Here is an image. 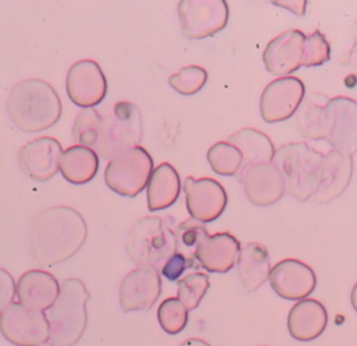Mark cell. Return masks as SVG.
<instances>
[{"mask_svg": "<svg viewBox=\"0 0 357 346\" xmlns=\"http://www.w3.org/2000/svg\"><path fill=\"white\" fill-rule=\"evenodd\" d=\"M240 248V241L229 232L209 234L201 243L197 260L208 272L225 273L236 265Z\"/></svg>", "mask_w": 357, "mask_h": 346, "instance_id": "7402d4cb", "label": "cell"}, {"mask_svg": "<svg viewBox=\"0 0 357 346\" xmlns=\"http://www.w3.org/2000/svg\"><path fill=\"white\" fill-rule=\"evenodd\" d=\"M181 188L177 170L167 162L156 166L146 184L148 209L158 211L167 208L176 202Z\"/></svg>", "mask_w": 357, "mask_h": 346, "instance_id": "d4e9b609", "label": "cell"}, {"mask_svg": "<svg viewBox=\"0 0 357 346\" xmlns=\"http://www.w3.org/2000/svg\"><path fill=\"white\" fill-rule=\"evenodd\" d=\"M7 113L24 133L50 128L61 116V100L56 89L43 80L26 78L17 82L7 98Z\"/></svg>", "mask_w": 357, "mask_h": 346, "instance_id": "7a4b0ae2", "label": "cell"}, {"mask_svg": "<svg viewBox=\"0 0 357 346\" xmlns=\"http://www.w3.org/2000/svg\"><path fill=\"white\" fill-rule=\"evenodd\" d=\"M89 293L77 278H68L60 285L59 296L50 307L49 343L53 346H74L86 328L85 304Z\"/></svg>", "mask_w": 357, "mask_h": 346, "instance_id": "3957f363", "label": "cell"}, {"mask_svg": "<svg viewBox=\"0 0 357 346\" xmlns=\"http://www.w3.org/2000/svg\"><path fill=\"white\" fill-rule=\"evenodd\" d=\"M63 149L53 137L28 141L18 151V165L25 176L36 181L50 180L59 170Z\"/></svg>", "mask_w": 357, "mask_h": 346, "instance_id": "2e32d148", "label": "cell"}, {"mask_svg": "<svg viewBox=\"0 0 357 346\" xmlns=\"http://www.w3.org/2000/svg\"><path fill=\"white\" fill-rule=\"evenodd\" d=\"M60 292V285L52 273L42 269H31L21 275L15 285V293L22 306L38 311L49 310Z\"/></svg>", "mask_w": 357, "mask_h": 346, "instance_id": "ffe728a7", "label": "cell"}, {"mask_svg": "<svg viewBox=\"0 0 357 346\" xmlns=\"http://www.w3.org/2000/svg\"><path fill=\"white\" fill-rule=\"evenodd\" d=\"M167 216H144L128 230L126 251L137 266H156L176 253L174 229Z\"/></svg>", "mask_w": 357, "mask_h": 346, "instance_id": "5b68a950", "label": "cell"}, {"mask_svg": "<svg viewBox=\"0 0 357 346\" xmlns=\"http://www.w3.org/2000/svg\"><path fill=\"white\" fill-rule=\"evenodd\" d=\"M351 38H353L354 43H357V21L351 27Z\"/></svg>", "mask_w": 357, "mask_h": 346, "instance_id": "60d3db41", "label": "cell"}, {"mask_svg": "<svg viewBox=\"0 0 357 346\" xmlns=\"http://www.w3.org/2000/svg\"><path fill=\"white\" fill-rule=\"evenodd\" d=\"M305 35L300 29H287L275 36L264 50L265 68L275 75L286 77L301 67Z\"/></svg>", "mask_w": 357, "mask_h": 346, "instance_id": "d6986e66", "label": "cell"}, {"mask_svg": "<svg viewBox=\"0 0 357 346\" xmlns=\"http://www.w3.org/2000/svg\"><path fill=\"white\" fill-rule=\"evenodd\" d=\"M162 292L160 272L156 266H137L120 283L119 297L123 311L149 310Z\"/></svg>", "mask_w": 357, "mask_h": 346, "instance_id": "5bb4252c", "label": "cell"}, {"mask_svg": "<svg viewBox=\"0 0 357 346\" xmlns=\"http://www.w3.org/2000/svg\"><path fill=\"white\" fill-rule=\"evenodd\" d=\"M188 268H199L198 261L188 260L187 257L174 253L172 257H169L162 266V275L169 280H178V278L183 275V272Z\"/></svg>", "mask_w": 357, "mask_h": 346, "instance_id": "e575fe53", "label": "cell"}, {"mask_svg": "<svg viewBox=\"0 0 357 346\" xmlns=\"http://www.w3.org/2000/svg\"><path fill=\"white\" fill-rule=\"evenodd\" d=\"M329 98L312 92L304 95L296 110V127L303 138L325 140L326 135V103Z\"/></svg>", "mask_w": 357, "mask_h": 346, "instance_id": "484cf974", "label": "cell"}, {"mask_svg": "<svg viewBox=\"0 0 357 346\" xmlns=\"http://www.w3.org/2000/svg\"><path fill=\"white\" fill-rule=\"evenodd\" d=\"M237 278L245 292H254L269 278L271 258L268 248L257 241L247 243L240 248L236 261Z\"/></svg>", "mask_w": 357, "mask_h": 346, "instance_id": "603a6c76", "label": "cell"}, {"mask_svg": "<svg viewBox=\"0 0 357 346\" xmlns=\"http://www.w3.org/2000/svg\"><path fill=\"white\" fill-rule=\"evenodd\" d=\"M3 336L17 346H40L49 340V319L43 311L11 303L0 314Z\"/></svg>", "mask_w": 357, "mask_h": 346, "instance_id": "ba28073f", "label": "cell"}, {"mask_svg": "<svg viewBox=\"0 0 357 346\" xmlns=\"http://www.w3.org/2000/svg\"><path fill=\"white\" fill-rule=\"evenodd\" d=\"M328 313L315 299H303L289 311L287 329L291 338L300 342L317 339L326 328Z\"/></svg>", "mask_w": 357, "mask_h": 346, "instance_id": "44dd1931", "label": "cell"}, {"mask_svg": "<svg viewBox=\"0 0 357 346\" xmlns=\"http://www.w3.org/2000/svg\"><path fill=\"white\" fill-rule=\"evenodd\" d=\"M141 138L142 119L139 109L128 100H120L109 114L102 117L99 138L93 151L112 160L138 146Z\"/></svg>", "mask_w": 357, "mask_h": 346, "instance_id": "8992f818", "label": "cell"}, {"mask_svg": "<svg viewBox=\"0 0 357 346\" xmlns=\"http://www.w3.org/2000/svg\"><path fill=\"white\" fill-rule=\"evenodd\" d=\"M177 14L185 38L204 39L226 27L229 6L225 0H181Z\"/></svg>", "mask_w": 357, "mask_h": 346, "instance_id": "9c48e42d", "label": "cell"}, {"mask_svg": "<svg viewBox=\"0 0 357 346\" xmlns=\"http://www.w3.org/2000/svg\"><path fill=\"white\" fill-rule=\"evenodd\" d=\"M322 160L324 153L304 141L282 145L275 149L272 158L284 179L286 191L298 201L314 195Z\"/></svg>", "mask_w": 357, "mask_h": 346, "instance_id": "277c9868", "label": "cell"}, {"mask_svg": "<svg viewBox=\"0 0 357 346\" xmlns=\"http://www.w3.org/2000/svg\"><path fill=\"white\" fill-rule=\"evenodd\" d=\"M40 346H53L52 343H43V345H40Z\"/></svg>", "mask_w": 357, "mask_h": 346, "instance_id": "b9f144b4", "label": "cell"}, {"mask_svg": "<svg viewBox=\"0 0 357 346\" xmlns=\"http://www.w3.org/2000/svg\"><path fill=\"white\" fill-rule=\"evenodd\" d=\"M353 174V156L337 149L324 155L314 200L318 204L337 198L347 188Z\"/></svg>", "mask_w": 357, "mask_h": 346, "instance_id": "ac0fdd59", "label": "cell"}, {"mask_svg": "<svg viewBox=\"0 0 357 346\" xmlns=\"http://www.w3.org/2000/svg\"><path fill=\"white\" fill-rule=\"evenodd\" d=\"M331 59V45L321 31H314L304 38L301 66L314 67L326 63Z\"/></svg>", "mask_w": 357, "mask_h": 346, "instance_id": "836d02e7", "label": "cell"}, {"mask_svg": "<svg viewBox=\"0 0 357 346\" xmlns=\"http://www.w3.org/2000/svg\"><path fill=\"white\" fill-rule=\"evenodd\" d=\"M66 91L68 98L82 109L100 103L107 91L106 77L100 66L91 59L75 61L68 68Z\"/></svg>", "mask_w": 357, "mask_h": 346, "instance_id": "7c38bea8", "label": "cell"}, {"mask_svg": "<svg viewBox=\"0 0 357 346\" xmlns=\"http://www.w3.org/2000/svg\"><path fill=\"white\" fill-rule=\"evenodd\" d=\"M206 158L213 172L222 176H237L243 165L241 152L227 141L213 144L209 148Z\"/></svg>", "mask_w": 357, "mask_h": 346, "instance_id": "f546056e", "label": "cell"}, {"mask_svg": "<svg viewBox=\"0 0 357 346\" xmlns=\"http://www.w3.org/2000/svg\"><path fill=\"white\" fill-rule=\"evenodd\" d=\"M185 205L192 219L204 223L212 222L222 215L227 204V194L223 186L211 177L184 180Z\"/></svg>", "mask_w": 357, "mask_h": 346, "instance_id": "4fadbf2b", "label": "cell"}, {"mask_svg": "<svg viewBox=\"0 0 357 346\" xmlns=\"http://www.w3.org/2000/svg\"><path fill=\"white\" fill-rule=\"evenodd\" d=\"M99 169V156L92 148L71 145L63 151L59 170L71 184L91 181Z\"/></svg>", "mask_w": 357, "mask_h": 346, "instance_id": "4316f807", "label": "cell"}, {"mask_svg": "<svg viewBox=\"0 0 357 346\" xmlns=\"http://www.w3.org/2000/svg\"><path fill=\"white\" fill-rule=\"evenodd\" d=\"M269 283L275 293L287 300H303L310 296L317 285L314 269L296 258H284L273 265Z\"/></svg>", "mask_w": 357, "mask_h": 346, "instance_id": "9a60e30c", "label": "cell"}, {"mask_svg": "<svg viewBox=\"0 0 357 346\" xmlns=\"http://www.w3.org/2000/svg\"><path fill=\"white\" fill-rule=\"evenodd\" d=\"M227 142L234 145L243 155V165L237 173L238 180L251 166L262 162H271L275 153L271 138L265 133L252 127H245L233 133L227 138Z\"/></svg>", "mask_w": 357, "mask_h": 346, "instance_id": "cb8c5ba5", "label": "cell"}, {"mask_svg": "<svg viewBox=\"0 0 357 346\" xmlns=\"http://www.w3.org/2000/svg\"><path fill=\"white\" fill-rule=\"evenodd\" d=\"M340 63L343 66L357 68V43H353L351 47H349L340 57Z\"/></svg>", "mask_w": 357, "mask_h": 346, "instance_id": "8d00e7d4", "label": "cell"}, {"mask_svg": "<svg viewBox=\"0 0 357 346\" xmlns=\"http://www.w3.org/2000/svg\"><path fill=\"white\" fill-rule=\"evenodd\" d=\"M209 236L206 227L195 220L187 219L178 223L174 227V241H176V253L187 257L188 260H197V251L201 243Z\"/></svg>", "mask_w": 357, "mask_h": 346, "instance_id": "83f0119b", "label": "cell"}, {"mask_svg": "<svg viewBox=\"0 0 357 346\" xmlns=\"http://www.w3.org/2000/svg\"><path fill=\"white\" fill-rule=\"evenodd\" d=\"M15 282L8 271L0 268V314L13 303L15 296Z\"/></svg>", "mask_w": 357, "mask_h": 346, "instance_id": "d590c367", "label": "cell"}, {"mask_svg": "<svg viewBox=\"0 0 357 346\" xmlns=\"http://www.w3.org/2000/svg\"><path fill=\"white\" fill-rule=\"evenodd\" d=\"M209 289V278L204 272H191L177 280V299L190 311L199 306Z\"/></svg>", "mask_w": 357, "mask_h": 346, "instance_id": "4dcf8cb0", "label": "cell"}, {"mask_svg": "<svg viewBox=\"0 0 357 346\" xmlns=\"http://www.w3.org/2000/svg\"><path fill=\"white\" fill-rule=\"evenodd\" d=\"M305 95L304 84L297 77H280L271 81L262 91L259 113L266 123L291 117Z\"/></svg>", "mask_w": 357, "mask_h": 346, "instance_id": "8fae6325", "label": "cell"}, {"mask_svg": "<svg viewBox=\"0 0 357 346\" xmlns=\"http://www.w3.org/2000/svg\"><path fill=\"white\" fill-rule=\"evenodd\" d=\"M102 116L95 107L81 109L74 120L71 130V140L74 145L92 148L96 145L99 138Z\"/></svg>", "mask_w": 357, "mask_h": 346, "instance_id": "f1b7e54d", "label": "cell"}, {"mask_svg": "<svg viewBox=\"0 0 357 346\" xmlns=\"http://www.w3.org/2000/svg\"><path fill=\"white\" fill-rule=\"evenodd\" d=\"M180 346H211V345L206 340L199 338H188L183 343H180Z\"/></svg>", "mask_w": 357, "mask_h": 346, "instance_id": "f35d334b", "label": "cell"}, {"mask_svg": "<svg viewBox=\"0 0 357 346\" xmlns=\"http://www.w3.org/2000/svg\"><path fill=\"white\" fill-rule=\"evenodd\" d=\"M88 234L82 215L71 206L57 205L40 211L31 222L26 243L32 258L40 266H50L71 258Z\"/></svg>", "mask_w": 357, "mask_h": 346, "instance_id": "6da1fadb", "label": "cell"}, {"mask_svg": "<svg viewBox=\"0 0 357 346\" xmlns=\"http://www.w3.org/2000/svg\"><path fill=\"white\" fill-rule=\"evenodd\" d=\"M158 321L170 335L181 332L188 322V310L177 297L165 299L158 308Z\"/></svg>", "mask_w": 357, "mask_h": 346, "instance_id": "1f68e13d", "label": "cell"}, {"mask_svg": "<svg viewBox=\"0 0 357 346\" xmlns=\"http://www.w3.org/2000/svg\"><path fill=\"white\" fill-rule=\"evenodd\" d=\"M325 140L333 149L349 155L357 152V100L347 96H335L326 103Z\"/></svg>", "mask_w": 357, "mask_h": 346, "instance_id": "30bf717a", "label": "cell"}, {"mask_svg": "<svg viewBox=\"0 0 357 346\" xmlns=\"http://www.w3.org/2000/svg\"><path fill=\"white\" fill-rule=\"evenodd\" d=\"M153 159L144 146H135L112 159L105 169V183L124 197H135L148 184Z\"/></svg>", "mask_w": 357, "mask_h": 346, "instance_id": "52a82bcc", "label": "cell"}, {"mask_svg": "<svg viewBox=\"0 0 357 346\" xmlns=\"http://www.w3.org/2000/svg\"><path fill=\"white\" fill-rule=\"evenodd\" d=\"M273 4H278L280 7H286L289 10H291L293 13H296L297 15H304V10H305V6H307V1L303 0V1H273Z\"/></svg>", "mask_w": 357, "mask_h": 346, "instance_id": "74e56055", "label": "cell"}, {"mask_svg": "<svg viewBox=\"0 0 357 346\" xmlns=\"http://www.w3.org/2000/svg\"><path fill=\"white\" fill-rule=\"evenodd\" d=\"M350 301H351L353 308H354V310H356V313H357V282H356V285H354V286H353V289H351Z\"/></svg>", "mask_w": 357, "mask_h": 346, "instance_id": "ab89813d", "label": "cell"}, {"mask_svg": "<svg viewBox=\"0 0 357 346\" xmlns=\"http://www.w3.org/2000/svg\"><path fill=\"white\" fill-rule=\"evenodd\" d=\"M240 181L244 186L247 200L258 206L272 205L286 193L284 179L272 160L251 166L244 172Z\"/></svg>", "mask_w": 357, "mask_h": 346, "instance_id": "e0dca14e", "label": "cell"}, {"mask_svg": "<svg viewBox=\"0 0 357 346\" xmlns=\"http://www.w3.org/2000/svg\"><path fill=\"white\" fill-rule=\"evenodd\" d=\"M208 73L201 66H185L169 77V85L180 95H194L206 82Z\"/></svg>", "mask_w": 357, "mask_h": 346, "instance_id": "d6a6232c", "label": "cell"}]
</instances>
